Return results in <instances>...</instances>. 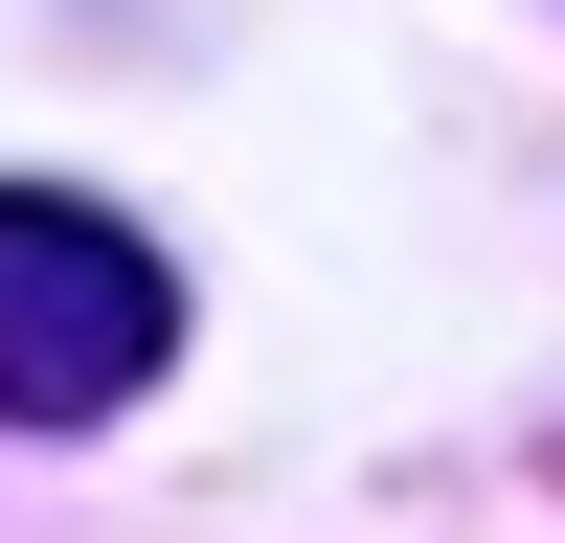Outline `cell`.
I'll return each instance as SVG.
<instances>
[{"label":"cell","instance_id":"6da1fadb","mask_svg":"<svg viewBox=\"0 0 565 543\" xmlns=\"http://www.w3.org/2000/svg\"><path fill=\"white\" fill-rule=\"evenodd\" d=\"M159 340H181V272L136 249L114 204L0 181V430H90V407H136Z\"/></svg>","mask_w":565,"mask_h":543}]
</instances>
